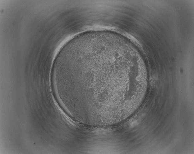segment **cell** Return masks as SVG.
I'll return each mask as SVG.
<instances>
[{
  "label": "cell",
  "instance_id": "obj_1",
  "mask_svg": "<svg viewBox=\"0 0 194 154\" xmlns=\"http://www.w3.org/2000/svg\"><path fill=\"white\" fill-rule=\"evenodd\" d=\"M85 74L86 73H82V79L84 81L86 85L89 88H91L90 89H91L93 88H94L95 87H92L90 84H89V83L87 82V81L85 80ZM100 89V91L101 92H100L99 95L109 96L111 95V94H112V92H111V91L110 89H103L102 88H101Z\"/></svg>",
  "mask_w": 194,
  "mask_h": 154
}]
</instances>
